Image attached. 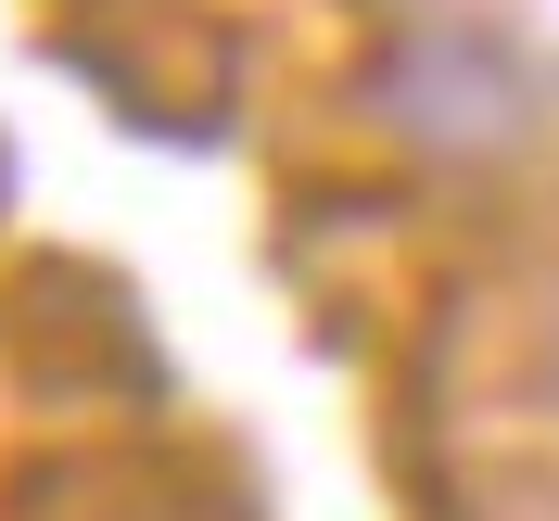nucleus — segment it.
I'll use <instances>...</instances> for the list:
<instances>
[{
	"label": "nucleus",
	"mask_w": 559,
	"mask_h": 521,
	"mask_svg": "<svg viewBox=\"0 0 559 521\" xmlns=\"http://www.w3.org/2000/svg\"><path fill=\"white\" fill-rule=\"evenodd\" d=\"M369 103H382V128L407 140V153H432V166H509V153L547 128V90H534L522 38L471 26V13H419L382 51Z\"/></svg>",
	"instance_id": "obj_1"
},
{
	"label": "nucleus",
	"mask_w": 559,
	"mask_h": 521,
	"mask_svg": "<svg viewBox=\"0 0 559 521\" xmlns=\"http://www.w3.org/2000/svg\"><path fill=\"white\" fill-rule=\"evenodd\" d=\"M547 394H559V306H547Z\"/></svg>",
	"instance_id": "obj_2"
}]
</instances>
